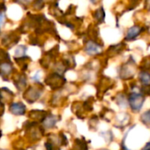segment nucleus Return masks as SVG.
<instances>
[{"label":"nucleus","instance_id":"1","mask_svg":"<svg viewBox=\"0 0 150 150\" xmlns=\"http://www.w3.org/2000/svg\"><path fill=\"white\" fill-rule=\"evenodd\" d=\"M129 104L134 111H139L144 103V96L141 93L132 92L129 96Z\"/></svg>","mask_w":150,"mask_h":150},{"label":"nucleus","instance_id":"2","mask_svg":"<svg viewBox=\"0 0 150 150\" xmlns=\"http://www.w3.org/2000/svg\"><path fill=\"white\" fill-rule=\"evenodd\" d=\"M133 64H134V62H132V64L129 62L125 65L123 66V68L120 71V75L123 79L127 80V79L133 76V74L135 72V69L133 68Z\"/></svg>","mask_w":150,"mask_h":150},{"label":"nucleus","instance_id":"3","mask_svg":"<svg viewBox=\"0 0 150 150\" xmlns=\"http://www.w3.org/2000/svg\"><path fill=\"white\" fill-rule=\"evenodd\" d=\"M144 31V28H141L140 26H133L132 28H130L127 31V34H126V36H125V40L127 41H132V40H134L139 35H140V33Z\"/></svg>","mask_w":150,"mask_h":150},{"label":"nucleus","instance_id":"4","mask_svg":"<svg viewBox=\"0 0 150 150\" xmlns=\"http://www.w3.org/2000/svg\"><path fill=\"white\" fill-rule=\"evenodd\" d=\"M85 50L89 55H96L101 52L102 49H101V46L99 44H97L96 42H95L93 41H89L86 45Z\"/></svg>","mask_w":150,"mask_h":150},{"label":"nucleus","instance_id":"5","mask_svg":"<svg viewBox=\"0 0 150 150\" xmlns=\"http://www.w3.org/2000/svg\"><path fill=\"white\" fill-rule=\"evenodd\" d=\"M10 111L16 116L23 115L26 111V106L21 103H13L10 106Z\"/></svg>","mask_w":150,"mask_h":150},{"label":"nucleus","instance_id":"6","mask_svg":"<svg viewBox=\"0 0 150 150\" xmlns=\"http://www.w3.org/2000/svg\"><path fill=\"white\" fill-rule=\"evenodd\" d=\"M27 94L29 95V96L27 97V101H28V103H34L35 101H36V100L40 97V96H41L42 93H41V91L38 90L37 88H31L27 92Z\"/></svg>","mask_w":150,"mask_h":150},{"label":"nucleus","instance_id":"7","mask_svg":"<svg viewBox=\"0 0 150 150\" xmlns=\"http://www.w3.org/2000/svg\"><path fill=\"white\" fill-rule=\"evenodd\" d=\"M139 81L144 85V86H149L150 85V73H148L146 71H140L139 74Z\"/></svg>","mask_w":150,"mask_h":150},{"label":"nucleus","instance_id":"8","mask_svg":"<svg viewBox=\"0 0 150 150\" xmlns=\"http://www.w3.org/2000/svg\"><path fill=\"white\" fill-rule=\"evenodd\" d=\"M13 71V66L11 64L8 63H3L0 64V74L3 77H5V75H9Z\"/></svg>","mask_w":150,"mask_h":150},{"label":"nucleus","instance_id":"9","mask_svg":"<svg viewBox=\"0 0 150 150\" xmlns=\"http://www.w3.org/2000/svg\"><path fill=\"white\" fill-rule=\"evenodd\" d=\"M57 121V117L50 115V117H46L45 119H43V125H44L47 129H48V128H51V127H53V126L56 125Z\"/></svg>","mask_w":150,"mask_h":150},{"label":"nucleus","instance_id":"10","mask_svg":"<svg viewBox=\"0 0 150 150\" xmlns=\"http://www.w3.org/2000/svg\"><path fill=\"white\" fill-rule=\"evenodd\" d=\"M94 15H95L96 20H97L99 22H103L104 21V18H105V13H104L103 8V7L99 8L97 11H96Z\"/></svg>","mask_w":150,"mask_h":150},{"label":"nucleus","instance_id":"11","mask_svg":"<svg viewBox=\"0 0 150 150\" xmlns=\"http://www.w3.org/2000/svg\"><path fill=\"white\" fill-rule=\"evenodd\" d=\"M141 121L144 124L150 125V110H148L141 115Z\"/></svg>","mask_w":150,"mask_h":150},{"label":"nucleus","instance_id":"12","mask_svg":"<svg viewBox=\"0 0 150 150\" xmlns=\"http://www.w3.org/2000/svg\"><path fill=\"white\" fill-rule=\"evenodd\" d=\"M131 1V6L128 8V10H132V9H134L139 4V2H140V0H130Z\"/></svg>","mask_w":150,"mask_h":150},{"label":"nucleus","instance_id":"13","mask_svg":"<svg viewBox=\"0 0 150 150\" xmlns=\"http://www.w3.org/2000/svg\"><path fill=\"white\" fill-rule=\"evenodd\" d=\"M145 9L150 11V0H146L145 1Z\"/></svg>","mask_w":150,"mask_h":150},{"label":"nucleus","instance_id":"14","mask_svg":"<svg viewBox=\"0 0 150 150\" xmlns=\"http://www.w3.org/2000/svg\"><path fill=\"white\" fill-rule=\"evenodd\" d=\"M142 150H150V142L146 143V145L143 147Z\"/></svg>","mask_w":150,"mask_h":150},{"label":"nucleus","instance_id":"15","mask_svg":"<svg viewBox=\"0 0 150 150\" xmlns=\"http://www.w3.org/2000/svg\"><path fill=\"white\" fill-rule=\"evenodd\" d=\"M3 21H4V15L0 13V26H1V24L3 23Z\"/></svg>","mask_w":150,"mask_h":150},{"label":"nucleus","instance_id":"16","mask_svg":"<svg viewBox=\"0 0 150 150\" xmlns=\"http://www.w3.org/2000/svg\"><path fill=\"white\" fill-rule=\"evenodd\" d=\"M18 1H20L21 3H23V4H28L31 1V0H18Z\"/></svg>","mask_w":150,"mask_h":150},{"label":"nucleus","instance_id":"17","mask_svg":"<svg viewBox=\"0 0 150 150\" xmlns=\"http://www.w3.org/2000/svg\"><path fill=\"white\" fill-rule=\"evenodd\" d=\"M90 1H91V3H93V4H96V3L99 1V0H90Z\"/></svg>","mask_w":150,"mask_h":150},{"label":"nucleus","instance_id":"18","mask_svg":"<svg viewBox=\"0 0 150 150\" xmlns=\"http://www.w3.org/2000/svg\"><path fill=\"white\" fill-rule=\"evenodd\" d=\"M146 63H150L149 61H147V60H146ZM147 67H148V64H146V68H147ZM149 67H150V65H149Z\"/></svg>","mask_w":150,"mask_h":150},{"label":"nucleus","instance_id":"19","mask_svg":"<svg viewBox=\"0 0 150 150\" xmlns=\"http://www.w3.org/2000/svg\"><path fill=\"white\" fill-rule=\"evenodd\" d=\"M148 94H150V88H149V90H148Z\"/></svg>","mask_w":150,"mask_h":150}]
</instances>
